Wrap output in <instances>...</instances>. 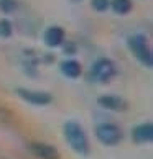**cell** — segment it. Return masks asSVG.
Wrapping results in <instances>:
<instances>
[{"mask_svg": "<svg viewBox=\"0 0 153 159\" xmlns=\"http://www.w3.org/2000/svg\"><path fill=\"white\" fill-rule=\"evenodd\" d=\"M64 136L71 148L81 156L89 154V141L84 133V129L76 121H66L64 123Z\"/></svg>", "mask_w": 153, "mask_h": 159, "instance_id": "obj_1", "label": "cell"}, {"mask_svg": "<svg viewBox=\"0 0 153 159\" xmlns=\"http://www.w3.org/2000/svg\"><path fill=\"white\" fill-rule=\"evenodd\" d=\"M96 138L105 146H115L122 141L123 133L114 123H101L96 126Z\"/></svg>", "mask_w": 153, "mask_h": 159, "instance_id": "obj_2", "label": "cell"}, {"mask_svg": "<svg viewBox=\"0 0 153 159\" xmlns=\"http://www.w3.org/2000/svg\"><path fill=\"white\" fill-rule=\"evenodd\" d=\"M128 44H130V49L135 54V57H137L143 66H146V67L153 66L151 51H150V46L146 43V38L143 34H135V36H132L130 41H128Z\"/></svg>", "mask_w": 153, "mask_h": 159, "instance_id": "obj_3", "label": "cell"}, {"mask_svg": "<svg viewBox=\"0 0 153 159\" xmlns=\"http://www.w3.org/2000/svg\"><path fill=\"white\" fill-rule=\"evenodd\" d=\"M91 79L94 82H99V84H105L109 82L110 79L115 75V64L110 61V59H97L96 62L92 64V69H91Z\"/></svg>", "mask_w": 153, "mask_h": 159, "instance_id": "obj_4", "label": "cell"}, {"mask_svg": "<svg viewBox=\"0 0 153 159\" xmlns=\"http://www.w3.org/2000/svg\"><path fill=\"white\" fill-rule=\"evenodd\" d=\"M17 93L26 100L31 105H48L51 102V95L46 92H40V90H28V89H17Z\"/></svg>", "mask_w": 153, "mask_h": 159, "instance_id": "obj_5", "label": "cell"}, {"mask_svg": "<svg viewBox=\"0 0 153 159\" xmlns=\"http://www.w3.org/2000/svg\"><path fill=\"white\" fill-rule=\"evenodd\" d=\"M99 105L102 108H107V110H112V111H123L127 110V102L117 95H101L97 98Z\"/></svg>", "mask_w": 153, "mask_h": 159, "instance_id": "obj_6", "label": "cell"}, {"mask_svg": "<svg viewBox=\"0 0 153 159\" xmlns=\"http://www.w3.org/2000/svg\"><path fill=\"white\" fill-rule=\"evenodd\" d=\"M31 152L40 159H60V152L56 148L46 144V143H31Z\"/></svg>", "mask_w": 153, "mask_h": 159, "instance_id": "obj_7", "label": "cell"}, {"mask_svg": "<svg viewBox=\"0 0 153 159\" xmlns=\"http://www.w3.org/2000/svg\"><path fill=\"white\" fill-rule=\"evenodd\" d=\"M133 139H135V143H138V144L151 143V139H153V125L151 123H142V125L135 126Z\"/></svg>", "mask_w": 153, "mask_h": 159, "instance_id": "obj_8", "label": "cell"}, {"mask_svg": "<svg viewBox=\"0 0 153 159\" xmlns=\"http://www.w3.org/2000/svg\"><path fill=\"white\" fill-rule=\"evenodd\" d=\"M45 43L50 46V48H56L64 41V31L60 26H51L45 31Z\"/></svg>", "mask_w": 153, "mask_h": 159, "instance_id": "obj_9", "label": "cell"}, {"mask_svg": "<svg viewBox=\"0 0 153 159\" xmlns=\"http://www.w3.org/2000/svg\"><path fill=\"white\" fill-rule=\"evenodd\" d=\"M61 70H63L64 75H68V77H71V79H76L81 74V66H79L78 61H73V59L64 61L61 64Z\"/></svg>", "mask_w": 153, "mask_h": 159, "instance_id": "obj_10", "label": "cell"}, {"mask_svg": "<svg viewBox=\"0 0 153 159\" xmlns=\"http://www.w3.org/2000/svg\"><path fill=\"white\" fill-rule=\"evenodd\" d=\"M110 7H112V10L115 11V13L127 15L128 11L132 10V2H130V0H112Z\"/></svg>", "mask_w": 153, "mask_h": 159, "instance_id": "obj_11", "label": "cell"}, {"mask_svg": "<svg viewBox=\"0 0 153 159\" xmlns=\"http://www.w3.org/2000/svg\"><path fill=\"white\" fill-rule=\"evenodd\" d=\"M10 34H12V23L8 20H0V36L10 38Z\"/></svg>", "mask_w": 153, "mask_h": 159, "instance_id": "obj_12", "label": "cell"}, {"mask_svg": "<svg viewBox=\"0 0 153 159\" xmlns=\"http://www.w3.org/2000/svg\"><path fill=\"white\" fill-rule=\"evenodd\" d=\"M109 0H92V8L96 10V11H105L109 8Z\"/></svg>", "mask_w": 153, "mask_h": 159, "instance_id": "obj_13", "label": "cell"}, {"mask_svg": "<svg viewBox=\"0 0 153 159\" xmlns=\"http://www.w3.org/2000/svg\"><path fill=\"white\" fill-rule=\"evenodd\" d=\"M0 7L3 8V11H7V13H10V11L15 8V3L12 2V0H0Z\"/></svg>", "mask_w": 153, "mask_h": 159, "instance_id": "obj_14", "label": "cell"}, {"mask_svg": "<svg viewBox=\"0 0 153 159\" xmlns=\"http://www.w3.org/2000/svg\"><path fill=\"white\" fill-rule=\"evenodd\" d=\"M73 2H78V0H73Z\"/></svg>", "mask_w": 153, "mask_h": 159, "instance_id": "obj_15", "label": "cell"}]
</instances>
